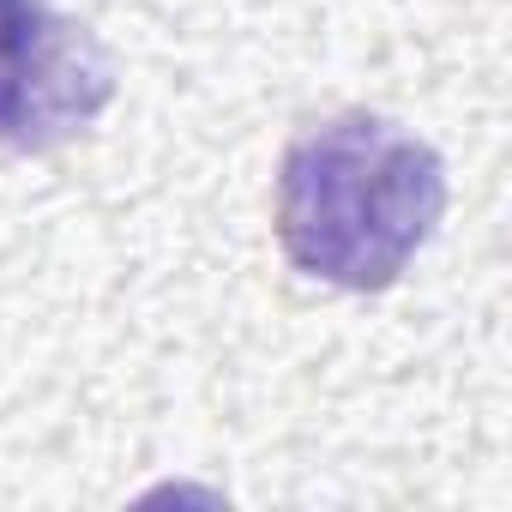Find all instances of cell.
I'll return each instance as SVG.
<instances>
[{
	"label": "cell",
	"instance_id": "obj_1",
	"mask_svg": "<svg viewBox=\"0 0 512 512\" xmlns=\"http://www.w3.org/2000/svg\"><path fill=\"white\" fill-rule=\"evenodd\" d=\"M446 217V163L386 115H332L278 163V247L332 290H386Z\"/></svg>",
	"mask_w": 512,
	"mask_h": 512
},
{
	"label": "cell",
	"instance_id": "obj_2",
	"mask_svg": "<svg viewBox=\"0 0 512 512\" xmlns=\"http://www.w3.org/2000/svg\"><path fill=\"white\" fill-rule=\"evenodd\" d=\"M115 103L109 49L49 0H0V145L49 157Z\"/></svg>",
	"mask_w": 512,
	"mask_h": 512
}]
</instances>
